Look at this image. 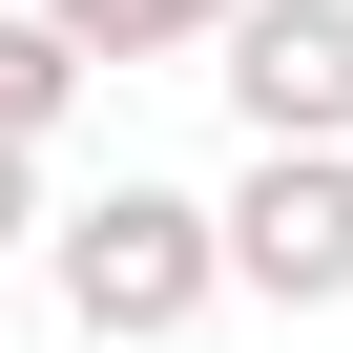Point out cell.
Segmentation results:
<instances>
[{"mask_svg":"<svg viewBox=\"0 0 353 353\" xmlns=\"http://www.w3.org/2000/svg\"><path fill=\"white\" fill-rule=\"evenodd\" d=\"M21 229H63V208H42V145L0 125V250H21Z\"/></svg>","mask_w":353,"mask_h":353,"instance_id":"8992f818","label":"cell"},{"mask_svg":"<svg viewBox=\"0 0 353 353\" xmlns=\"http://www.w3.org/2000/svg\"><path fill=\"white\" fill-rule=\"evenodd\" d=\"M208 83L250 145H353V0H250L208 42Z\"/></svg>","mask_w":353,"mask_h":353,"instance_id":"3957f363","label":"cell"},{"mask_svg":"<svg viewBox=\"0 0 353 353\" xmlns=\"http://www.w3.org/2000/svg\"><path fill=\"white\" fill-rule=\"evenodd\" d=\"M229 291L353 312V145H250L229 166Z\"/></svg>","mask_w":353,"mask_h":353,"instance_id":"7a4b0ae2","label":"cell"},{"mask_svg":"<svg viewBox=\"0 0 353 353\" xmlns=\"http://www.w3.org/2000/svg\"><path fill=\"white\" fill-rule=\"evenodd\" d=\"M42 291H63V332L83 353H166L188 312H229V188H83L63 229H42Z\"/></svg>","mask_w":353,"mask_h":353,"instance_id":"6da1fadb","label":"cell"},{"mask_svg":"<svg viewBox=\"0 0 353 353\" xmlns=\"http://www.w3.org/2000/svg\"><path fill=\"white\" fill-rule=\"evenodd\" d=\"M63 21H83L104 63H208V42L250 21V0H63Z\"/></svg>","mask_w":353,"mask_h":353,"instance_id":"5b68a950","label":"cell"},{"mask_svg":"<svg viewBox=\"0 0 353 353\" xmlns=\"http://www.w3.org/2000/svg\"><path fill=\"white\" fill-rule=\"evenodd\" d=\"M83 83H104V42L63 21V0H0V125L63 145V125H83Z\"/></svg>","mask_w":353,"mask_h":353,"instance_id":"277c9868","label":"cell"}]
</instances>
